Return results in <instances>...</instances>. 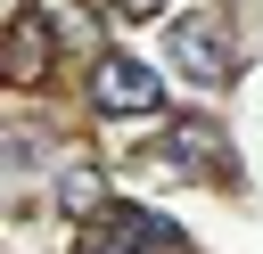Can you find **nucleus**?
<instances>
[{"label": "nucleus", "instance_id": "7ed1b4c3", "mask_svg": "<svg viewBox=\"0 0 263 254\" xmlns=\"http://www.w3.org/2000/svg\"><path fill=\"white\" fill-rule=\"evenodd\" d=\"M41 74H49V25L33 8H16L8 16V82H41Z\"/></svg>", "mask_w": 263, "mask_h": 254}, {"label": "nucleus", "instance_id": "f257e3e1", "mask_svg": "<svg viewBox=\"0 0 263 254\" xmlns=\"http://www.w3.org/2000/svg\"><path fill=\"white\" fill-rule=\"evenodd\" d=\"M156 98H164L156 66L123 57V49H107V57L90 66V107H99V115H156Z\"/></svg>", "mask_w": 263, "mask_h": 254}, {"label": "nucleus", "instance_id": "0eeeda50", "mask_svg": "<svg viewBox=\"0 0 263 254\" xmlns=\"http://www.w3.org/2000/svg\"><path fill=\"white\" fill-rule=\"evenodd\" d=\"M107 16L115 25H148V16H164V0H107Z\"/></svg>", "mask_w": 263, "mask_h": 254}, {"label": "nucleus", "instance_id": "423d86ee", "mask_svg": "<svg viewBox=\"0 0 263 254\" xmlns=\"http://www.w3.org/2000/svg\"><path fill=\"white\" fill-rule=\"evenodd\" d=\"M214 139H222L214 123H181V131H173V156H164V164H173V172H197V164H214Z\"/></svg>", "mask_w": 263, "mask_h": 254}, {"label": "nucleus", "instance_id": "f03ea898", "mask_svg": "<svg viewBox=\"0 0 263 254\" xmlns=\"http://www.w3.org/2000/svg\"><path fill=\"white\" fill-rule=\"evenodd\" d=\"M173 66H181L189 82H205V90H222V82L238 74V57H230V41H222L214 25H173Z\"/></svg>", "mask_w": 263, "mask_h": 254}, {"label": "nucleus", "instance_id": "20e7f679", "mask_svg": "<svg viewBox=\"0 0 263 254\" xmlns=\"http://www.w3.org/2000/svg\"><path fill=\"white\" fill-rule=\"evenodd\" d=\"M49 197H58L74 221H99V213H107V180H99L90 164H66V172L49 180Z\"/></svg>", "mask_w": 263, "mask_h": 254}, {"label": "nucleus", "instance_id": "39448f33", "mask_svg": "<svg viewBox=\"0 0 263 254\" xmlns=\"http://www.w3.org/2000/svg\"><path fill=\"white\" fill-rule=\"evenodd\" d=\"M115 229H123L140 254H181V229L156 221V213H140V205H115Z\"/></svg>", "mask_w": 263, "mask_h": 254}, {"label": "nucleus", "instance_id": "6e6552de", "mask_svg": "<svg viewBox=\"0 0 263 254\" xmlns=\"http://www.w3.org/2000/svg\"><path fill=\"white\" fill-rule=\"evenodd\" d=\"M82 254H140V246H132L123 229H99V238H82Z\"/></svg>", "mask_w": 263, "mask_h": 254}]
</instances>
